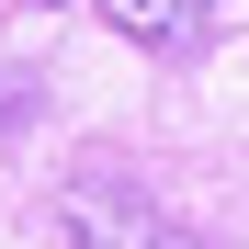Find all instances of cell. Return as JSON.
<instances>
[{
	"label": "cell",
	"instance_id": "cell-1",
	"mask_svg": "<svg viewBox=\"0 0 249 249\" xmlns=\"http://www.w3.org/2000/svg\"><path fill=\"white\" fill-rule=\"evenodd\" d=\"M68 227H79V249H204L193 227H170V215H147L124 181H91V193H68Z\"/></svg>",
	"mask_w": 249,
	"mask_h": 249
},
{
	"label": "cell",
	"instance_id": "cell-2",
	"mask_svg": "<svg viewBox=\"0 0 249 249\" xmlns=\"http://www.w3.org/2000/svg\"><path fill=\"white\" fill-rule=\"evenodd\" d=\"M91 12H102L113 34H136V46H204L227 0H91Z\"/></svg>",
	"mask_w": 249,
	"mask_h": 249
}]
</instances>
